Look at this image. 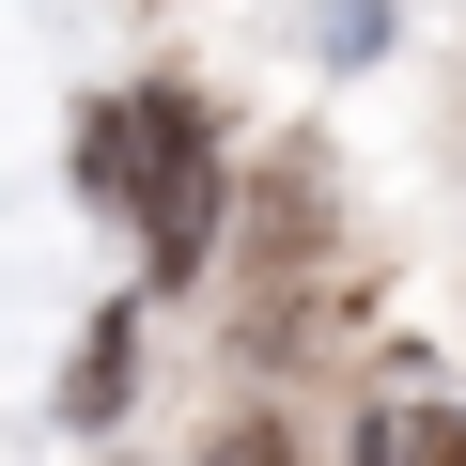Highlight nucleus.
I'll return each mask as SVG.
<instances>
[{
  "instance_id": "obj_4",
  "label": "nucleus",
  "mask_w": 466,
  "mask_h": 466,
  "mask_svg": "<svg viewBox=\"0 0 466 466\" xmlns=\"http://www.w3.org/2000/svg\"><path fill=\"white\" fill-rule=\"evenodd\" d=\"M373 32H389V0H327V47H342V63H358Z\"/></svg>"
},
{
  "instance_id": "obj_3",
  "label": "nucleus",
  "mask_w": 466,
  "mask_h": 466,
  "mask_svg": "<svg viewBox=\"0 0 466 466\" xmlns=\"http://www.w3.org/2000/svg\"><path fill=\"white\" fill-rule=\"evenodd\" d=\"M358 466H451V420H435V404H389V420L358 435Z\"/></svg>"
},
{
  "instance_id": "obj_1",
  "label": "nucleus",
  "mask_w": 466,
  "mask_h": 466,
  "mask_svg": "<svg viewBox=\"0 0 466 466\" xmlns=\"http://www.w3.org/2000/svg\"><path fill=\"white\" fill-rule=\"evenodd\" d=\"M94 187L140 202L156 233V265H202V233H218V140L187 94H140V109H94Z\"/></svg>"
},
{
  "instance_id": "obj_2",
  "label": "nucleus",
  "mask_w": 466,
  "mask_h": 466,
  "mask_svg": "<svg viewBox=\"0 0 466 466\" xmlns=\"http://www.w3.org/2000/svg\"><path fill=\"white\" fill-rule=\"evenodd\" d=\"M125 389H140V327H125V311H109V327H94V342H78V373H63V420H78V435H94V420H109V404H125Z\"/></svg>"
},
{
  "instance_id": "obj_5",
  "label": "nucleus",
  "mask_w": 466,
  "mask_h": 466,
  "mask_svg": "<svg viewBox=\"0 0 466 466\" xmlns=\"http://www.w3.org/2000/svg\"><path fill=\"white\" fill-rule=\"evenodd\" d=\"M202 466H296V451H280V435H265V420H249V435H218V451H202Z\"/></svg>"
}]
</instances>
